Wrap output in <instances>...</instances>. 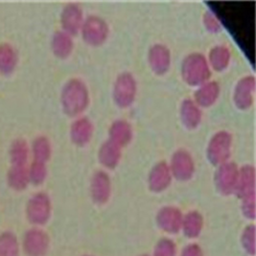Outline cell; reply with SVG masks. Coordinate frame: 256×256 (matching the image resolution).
<instances>
[{"label": "cell", "instance_id": "cell-1", "mask_svg": "<svg viewBox=\"0 0 256 256\" xmlns=\"http://www.w3.org/2000/svg\"><path fill=\"white\" fill-rule=\"evenodd\" d=\"M29 221L35 224H42L50 215V200L44 193H36L29 198L26 206Z\"/></svg>", "mask_w": 256, "mask_h": 256}, {"label": "cell", "instance_id": "cell-2", "mask_svg": "<svg viewBox=\"0 0 256 256\" xmlns=\"http://www.w3.org/2000/svg\"><path fill=\"white\" fill-rule=\"evenodd\" d=\"M24 248L29 256H42L46 252L48 238L44 232L32 228L25 233Z\"/></svg>", "mask_w": 256, "mask_h": 256}, {"label": "cell", "instance_id": "cell-3", "mask_svg": "<svg viewBox=\"0 0 256 256\" xmlns=\"http://www.w3.org/2000/svg\"><path fill=\"white\" fill-rule=\"evenodd\" d=\"M18 64V52L11 42L0 44V72L4 75L11 74Z\"/></svg>", "mask_w": 256, "mask_h": 256}, {"label": "cell", "instance_id": "cell-4", "mask_svg": "<svg viewBox=\"0 0 256 256\" xmlns=\"http://www.w3.org/2000/svg\"><path fill=\"white\" fill-rule=\"evenodd\" d=\"M30 154V146L22 138H14L10 144L9 158L12 165H26Z\"/></svg>", "mask_w": 256, "mask_h": 256}, {"label": "cell", "instance_id": "cell-5", "mask_svg": "<svg viewBox=\"0 0 256 256\" xmlns=\"http://www.w3.org/2000/svg\"><path fill=\"white\" fill-rule=\"evenodd\" d=\"M7 182L14 190L25 189L30 182L26 165H11L7 172Z\"/></svg>", "mask_w": 256, "mask_h": 256}, {"label": "cell", "instance_id": "cell-6", "mask_svg": "<svg viewBox=\"0 0 256 256\" xmlns=\"http://www.w3.org/2000/svg\"><path fill=\"white\" fill-rule=\"evenodd\" d=\"M0 256H18V243L12 232H5L0 235Z\"/></svg>", "mask_w": 256, "mask_h": 256}, {"label": "cell", "instance_id": "cell-7", "mask_svg": "<svg viewBox=\"0 0 256 256\" xmlns=\"http://www.w3.org/2000/svg\"><path fill=\"white\" fill-rule=\"evenodd\" d=\"M31 152L34 156L35 160L44 162L50 156L51 148L49 141L44 136H38L32 142Z\"/></svg>", "mask_w": 256, "mask_h": 256}, {"label": "cell", "instance_id": "cell-8", "mask_svg": "<svg viewBox=\"0 0 256 256\" xmlns=\"http://www.w3.org/2000/svg\"><path fill=\"white\" fill-rule=\"evenodd\" d=\"M28 169V176L30 182L35 184H38L46 178V168L44 162L34 160L31 165L27 168Z\"/></svg>", "mask_w": 256, "mask_h": 256}, {"label": "cell", "instance_id": "cell-9", "mask_svg": "<svg viewBox=\"0 0 256 256\" xmlns=\"http://www.w3.org/2000/svg\"><path fill=\"white\" fill-rule=\"evenodd\" d=\"M53 48L54 51L60 54V55H64L68 51V46H70V42H68V38L62 33L58 32L57 34H55L53 38Z\"/></svg>", "mask_w": 256, "mask_h": 256}, {"label": "cell", "instance_id": "cell-10", "mask_svg": "<svg viewBox=\"0 0 256 256\" xmlns=\"http://www.w3.org/2000/svg\"><path fill=\"white\" fill-rule=\"evenodd\" d=\"M156 256H175V246L170 241L163 240L156 250Z\"/></svg>", "mask_w": 256, "mask_h": 256}, {"label": "cell", "instance_id": "cell-11", "mask_svg": "<svg viewBox=\"0 0 256 256\" xmlns=\"http://www.w3.org/2000/svg\"><path fill=\"white\" fill-rule=\"evenodd\" d=\"M182 256H202V254H200L198 246L193 244V246H189L188 248H186Z\"/></svg>", "mask_w": 256, "mask_h": 256}]
</instances>
